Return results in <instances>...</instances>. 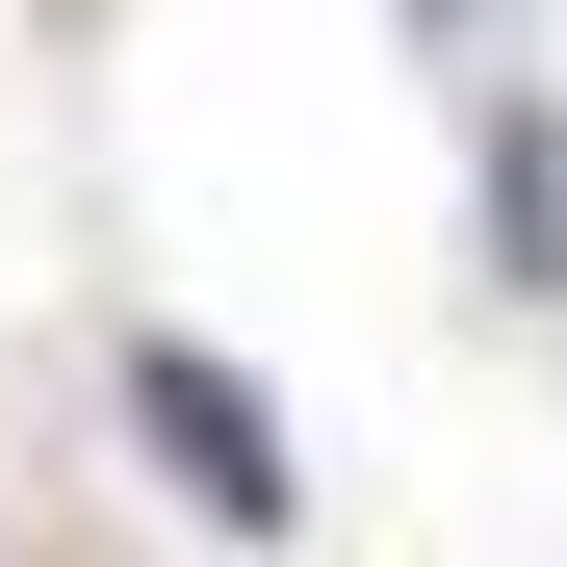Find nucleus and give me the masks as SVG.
<instances>
[{
	"instance_id": "f257e3e1",
	"label": "nucleus",
	"mask_w": 567,
	"mask_h": 567,
	"mask_svg": "<svg viewBox=\"0 0 567 567\" xmlns=\"http://www.w3.org/2000/svg\"><path fill=\"white\" fill-rule=\"evenodd\" d=\"M130 439H155V491H181V516H233V542L310 516V491H284V439L233 413V361H207V336H130Z\"/></svg>"
},
{
	"instance_id": "f03ea898",
	"label": "nucleus",
	"mask_w": 567,
	"mask_h": 567,
	"mask_svg": "<svg viewBox=\"0 0 567 567\" xmlns=\"http://www.w3.org/2000/svg\"><path fill=\"white\" fill-rule=\"evenodd\" d=\"M491 258L567 284V104H491Z\"/></svg>"
},
{
	"instance_id": "7ed1b4c3",
	"label": "nucleus",
	"mask_w": 567,
	"mask_h": 567,
	"mask_svg": "<svg viewBox=\"0 0 567 567\" xmlns=\"http://www.w3.org/2000/svg\"><path fill=\"white\" fill-rule=\"evenodd\" d=\"M413 27H464V0H413Z\"/></svg>"
}]
</instances>
